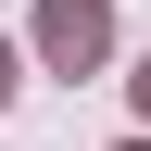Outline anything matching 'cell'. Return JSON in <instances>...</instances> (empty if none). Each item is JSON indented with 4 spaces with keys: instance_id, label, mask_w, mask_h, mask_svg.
Masks as SVG:
<instances>
[{
    "instance_id": "6da1fadb",
    "label": "cell",
    "mask_w": 151,
    "mask_h": 151,
    "mask_svg": "<svg viewBox=\"0 0 151 151\" xmlns=\"http://www.w3.org/2000/svg\"><path fill=\"white\" fill-rule=\"evenodd\" d=\"M38 50H50L63 76H88L113 50V0H38Z\"/></svg>"
},
{
    "instance_id": "7a4b0ae2",
    "label": "cell",
    "mask_w": 151,
    "mask_h": 151,
    "mask_svg": "<svg viewBox=\"0 0 151 151\" xmlns=\"http://www.w3.org/2000/svg\"><path fill=\"white\" fill-rule=\"evenodd\" d=\"M0 101H13V50H0Z\"/></svg>"
},
{
    "instance_id": "3957f363",
    "label": "cell",
    "mask_w": 151,
    "mask_h": 151,
    "mask_svg": "<svg viewBox=\"0 0 151 151\" xmlns=\"http://www.w3.org/2000/svg\"><path fill=\"white\" fill-rule=\"evenodd\" d=\"M139 113H151V63H139Z\"/></svg>"
},
{
    "instance_id": "277c9868",
    "label": "cell",
    "mask_w": 151,
    "mask_h": 151,
    "mask_svg": "<svg viewBox=\"0 0 151 151\" xmlns=\"http://www.w3.org/2000/svg\"><path fill=\"white\" fill-rule=\"evenodd\" d=\"M126 151H151V139H126Z\"/></svg>"
}]
</instances>
